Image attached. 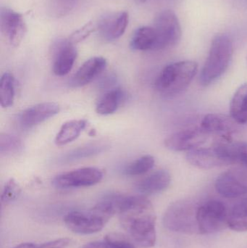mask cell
Instances as JSON below:
<instances>
[{"instance_id": "cell-1", "label": "cell", "mask_w": 247, "mask_h": 248, "mask_svg": "<svg viewBox=\"0 0 247 248\" xmlns=\"http://www.w3.org/2000/svg\"><path fill=\"white\" fill-rule=\"evenodd\" d=\"M116 211L123 228L139 246L150 248L156 243V216L153 205L144 195L117 194Z\"/></svg>"}, {"instance_id": "cell-2", "label": "cell", "mask_w": 247, "mask_h": 248, "mask_svg": "<svg viewBox=\"0 0 247 248\" xmlns=\"http://www.w3.org/2000/svg\"><path fill=\"white\" fill-rule=\"evenodd\" d=\"M115 214L113 205L104 198L89 211L68 213L64 222L75 234H92L102 231Z\"/></svg>"}, {"instance_id": "cell-3", "label": "cell", "mask_w": 247, "mask_h": 248, "mask_svg": "<svg viewBox=\"0 0 247 248\" xmlns=\"http://www.w3.org/2000/svg\"><path fill=\"white\" fill-rule=\"evenodd\" d=\"M197 71L198 64L194 61H179L170 64L157 78L155 89L165 97L176 95L189 85Z\"/></svg>"}, {"instance_id": "cell-4", "label": "cell", "mask_w": 247, "mask_h": 248, "mask_svg": "<svg viewBox=\"0 0 247 248\" xmlns=\"http://www.w3.org/2000/svg\"><path fill=\"white\" fill-rule=\"evenodd\" d=\"M233 52V43L227 35H217L213 39L200 76L202 86L207 87L223 76L230 65Z\"/></svg>"}, {"instance_id": "cell-5", "label": "cell", "mask_w": 247, "mask_h": 248, "mask_svg": "<svg viewBox=\"0 0 247 248\" xmlns=\"http://www.w3.org/2000/svg\"><path fill=\"white\" fill-rule=\"evenodd\" d=\"M199 206L190 201H176L168 206L164 214L162 223L167 230L181 234L199 233L197 211Z\"/></svg>"}, {"instance_id": "cell-6", "label": "cell", "mask_w": 247, "mask_h": 248, "mask_svg": "<svg viewBox=\"0 0 247 248\" xmlns=\"http://www.w3.org/2000/svg\"><path fill=\"white\" fill-rule=\"evenodd\" d=\"M229 214L226 205L218 201H209L197 211L199 234H212L229 227Z\"/></svg>"}, {"instance_id": "cell-7", "label": "cell", "mask_w": 247, "mask_h": 248, "mask_svg": "<svg viewBox=\"0 0 247 248\" xmlns=\"http://www.w3.org/2000/svg\"><path fill=\"white\" fill-rule=\"evenodd\" d=\"M156 36L155 51L175 46L181 38V24L176 15L171 10H164L155 17L153 26Z\"/></svg>"}, {"instance_id": "cell-8", "label": "cell", "mask_w": 247, "mask_h": 248, "mask_svg": "<svg viewBox=\"0 0 247 248\" xmlns=\"http://www.w3.org/2000/svg\"><path fill=\"white\" fill-rule=\"evenodd\" d=\"M103 179V173L97 168L86 167L55 176L52 184L59 189L88 187L100 183Z\"/></svg>"}, {"instance_id": "cell-9", "label": "cell", "mask_w": 247, "mask_h": 248, "mask_svg": "<svg viewBox=\"0 0 247 248\" xmlns=\"http://www.w3.org/2000/svg\"><path fill=\"white\" fill-rule=\"evenodd\" d=\"M187 161L193 166L201 169H211L225 165L232 164L226 155L223 144L215 147H199L187 153Z\"/></svg>"}, {"instance_id": "cell-10", "label": "cell", "mask_w": 247, "mask_h": 248, "mask_svg": "<svg viewBox=\"0 0 247 248\" xmlns=\"http://www.w3.org/2000/svg\"><path fill=\"white\" fill-rule=\"evenodd\" d=\"M0 29L4 39L15 47L20 45L27 32V26L23 16L8 7L1 8Z\"/></svg>"}, {"instance_id": "cell-11", "label": "cell", "mask_w": 247, "mask_h": 248, "mask_svg": "<svg viewBox=\"0 0 247 248\" xmlns=\"http://www.w3.org/2000/svg\"><path fill=\"white\" fill-rule=\"evenodd\" d=\"M208 138L209 134L201 128H190L168 136L164 144L172 151H190L201 147Z\"/></svg>"}, {"instance_id": "cell-12", "label": "cell", "mask_w": 247, "mask_h": 248, "mask_svg": "<svg viewBox=\"0 0 247 248\" xmlns=\"http://www.w3.org/2000/svg\"><path fill=\"white\" fill-rule=\"evenodd\" d=\"M216 191L226 198H237L247 195V174L239 170L222 173L215 184Z\"/></svg>"}, {"instance_id": "cell-13", "label": "cell", "mask_w": 247, "mask_h": 248, "mask_svg": "<svg viewBox=\"0 0 247 248\" xmlns=\"http://www.w3.org/2000/svg\"><path fill=\"white\" fill-rule=\"evenodd\" d=\"M78 52L73 43L68 40H59L52 49V69L58 77L69 74L76 61Z\"/></svg>"}, {"instance_id": "cell-14", "label": "cell", "mask_w": 247, "mask_h": 248, "mask_svg": "<svg viewBox=\"0 0 247 248\" xmlns=\"http://www.w3.org/2000/svg\"><path fill=\"white\" fill-rule=\"evenodd\" d=\"M129 20V13L126 12L108 13L99 20L97 30L105 40H117L124 34Z\"/></svg>"}, {"instance_id": "cell-15", "label": "cell", "mask_w": 247, "mask_h": 248, "mask_svg": "<svg viewBox=\"0 0 247 248\" xmlns=\"http://www.w3.org/2000/svg\"><path fill=\"white\" fill-rule=\"evenodd\" d=\"M60 110L58 103L47 102L28 108L19 115L18 122L24 128H30L46 122L58 114Z\"/></svg>"}, {"instance_id": "cell-16", "label": "cell", "mask_w": 247, "mask_h": 248, "mask_svg": "<svg viewBox=\"0 0 247 248\" xmlns=\"http://www.w3.org/2000/svg\"><path fill=\"white\" fill-rule=\"evenodd\" d=\"M107 67V61L102 57H94L86 61L73 76L69 85L73 88H79L89 84L100 75Z\"/></svg>"}, {"instance_id": "cell-17", "label": "cell", "mask_w": 247, "mask_h": 248, "mask_svg": "<svg viewBox=\"0 0 247 248\" xmlns=\"http://www.w3.org/2000/svg\"><path fill=\"white\" fill-rule=\"evenodd\" d=\"M238 124L232 116L229 117L226 115L211 113L204 116L200 128L209 135L218 134L229 140L231 135L237 129Z\"/></svg>"}, {"instance_id": "cell-18", "label": "cell", "mask_w": 247, "mask_h": 248, "mask_svg": "<svg viewBox=\"0 0 247 248\" xmlns=\"http://www.w3.org/2000/svg\"><path fill=\"white\" fill-rule=\"evenodd\" d=\"M171 182L169 172L165 169H160L138 182L136 189L144 195H155L165 191Z\"/></svg>"}, {"instance_id": "cell-19", "label": "cell", "mask_w": 247, "mask_h": 248, "mask_svg": "<svg viewBox=\"0 0 247 248\" xmlns=\"http://www.w3.org/2000/svg\"><path fill=\"white\" fill-rule=\"evenodd\" d=\"M126 96L124 90L120 87L109 90L100 99L96 107V112L102 116L113 114L121 106Z\"/></svg>"}, {"instance_id": "cell-20", "label": "cell", "mask_w": 247, "mask_h": 248, "mask_svg": "<svg viewBox=\"0 0 247 248\" xmlns=\"http://www.w3.org/2000/svg\"><path fill=\"white\" fill-rule=\"evenodd\" d=\"M87 125L88 122L85 119H74L65 122L57 134L55 144L58 146H64L73 142L79 137Z\"/></svg>"}, {"instance_id": "cell-21", "label": "cell", "mask_w": 247, "mask_h": 248, "mask_svg": "<svg viewBox=\"0 0 247 248\" xmlns=\"http://www.w3.org/2000/svg\"><path fill=\"white\" fill-rule=\"evenodd\" d=\"M156 36L155 30L151 26H142L133 33L130 46L133 50L155 51Z\"/></svg>"}, {"instance_id": "cell-22", "label": "cell", "mask_w": 247, "mask_h": 248, "mask_svg": "<svg viewBox=\"0 0 247 248\" xmlns=\"http://www.w3.org/2000/svg\"><path fill=\"white\" fill-rule=\"evenodd\" d=\"M231 116L239 124L247 123V83L235 93L230 106Z\"/></svg>"}, {"instance_id": "cell-23", "label": "cell", "mask_w": 247, "mask_h": 248, "mask_svg": "<svg viewBox=\"0 0 247 248\" xmlns=\"http://www.w3.org/2000/svg\"><path fill=\"white\" fill-rule=\"evenodd\" d=\"M229 227L235 232L247 231V198L235 204L229 211Z\"/></svg>"}, {"instance_id": "cell-24", "label": "cell", "mask_w": 247, "mask_h": 248, "mask_svg": "<svg viewBox=\"0 0 247 248\" xmlns=\"http://www.w3.org/2000/svg\"><path fill=\"white\" fill-rule=\"evenodd\" d=\"M108 148V146L104 144H95V145L78 147L62 156L59 160L62 163H71V162L88 158V157L101 154Z\"/></svg>"}, {"instance_id": "cell-25", "label": "cell", "mask_w": 247, "mask_h": 248, "mask_svg": "<svg viewBox=\"0 0 247 248\" xmlns=\"http://www.w3.org/2000/svg\"><path fill=\"white\" fill-rule=\"evenodd\" d=\"M15 95V82L13 74L4 73L0 80V103L3 108L13 106Z\"/></svg>"}, {"instance_id": "cell-26", "label": "cell", "mask_w": 247, "mask_h": 248, "mask_svg": "<svg viewBox=\"0 0 247 248\" xmlns=\"http://www.w3.org/2000/svg\"><path fill=\"white\" fill-rule=\"evenodd\" d=\"M155 163L154 157L146 155L129 163L124 169V173L130 176H141L152 170Z\"/></svg>"}, {"instance_id": "cell-27", "label": "cell", "mask_w": 247, "mask_h": 248, "mask_svg": "<svg viewBox=\"0 0 247 248\" xmlns=\"http://www.w3.org/2000/svg\"><path fill=\"white\" fill-rule=\"evenodd\" d=\"M23 149L22 140L18 137L8 134L0 136V153L1 155H13L21 153Z\"/></svg>"}, {"instance_id": "cell-28", "label": "cell", "mask_w": 247, "mask_h": 248, "mask_svg": "<svg viewBox=\"0 0 247 248\" xmlns=\"http://www.w3.org/2000/svg\"><path fill=\"white\" fill-rule=\"evenodd\" d=\"M21 194V187L14 179H10L3 188L1 195V202L2 204H10L18 199Z\"/></svg>"}, {"instance_id": "cell-29", "label": "cell", "mask_w": 247, "mask_h": 248, "mask_svg": "<svg viewBox=\"0 0 247 248\" xmlns=\"http://www.w3.org/2000/svg\"><path fill=\"white\" fill-rule=\"evenodd\" d=\"M78 0H51V8L58 17L67 16L75 7Z\"/></svg>"}, {"instance_id": "cell-30", "label": "cell", "mask_w": 247, "mask_h": 248, "mask_svg": "<svg viewBox=\"0 0 247 248\" xmlns=\"http://www.w3.org/2000/svg\"><path fill=\"white\" fill-rule=\"evenodd\" d=\"M230 146L234 163L245 165L247 168V143H231Z\"/></svg>"}, {"instance_id": "cell-31", "label": "cell", "mask_w": 247, "mask_h": 248, "mask_svg": "<svg viewBox=\"0 0 247 248\" xmlns=\"http://www.w3.org/2000/svg\"><path fill=\"white\" fill-rule=\"evenodd\" d=\"M105 239L110 244V248H136L129 240L118 234H109Z\"/></svg>"}, {"instance_id": "cell-32", "label": "cell", "mask_w": 247, "mask_h": 248, "mask_svg": "<svg viewBox=\"0 0 247 248\" xmlns=\"http://www.w3.org/2000/svg\"><path fill=\"white\" fill-rule=\"evenodd\" d=\"M93 30H94V27H93L92 23H88V24L83 26L79 30L73 33L69 40L75 45V44L78 43V42L87 39L91 34Z\"/></svg>"}, {"instance_id": "cell-33", "label": "cell", "mask_w": 247, "mask_h": 248, "mask_svg": "<svg viewBox=\"0 0 247 248\" xmlns=\"http://www.w3.org/2000/svg\"><path fill=\"white\" fill-rule=\"evenodd\" d=\"M71 240L68 238H60L53 241L44 243L37 248H68L71 245Z\"/></svg>"}, {"instance_id": "cell-34", "label": "cell", "mask_w": 247, "mask_h": 248, "mask_svg": "<svg viewBox=\"0 0 247 248\" xmlns=\"http://www.w3.org/2000/svg\"><path fill=\"white\" fill-rule=\"evenodd\" d=\"M83 248H110V246L107 240L104 239L102 241L91 242L85 245Z\"/></svg>"}, {"instance_id": "cell-35", "label": "cell", "mask_w": 247, "mask_h": 248, "mask_svg": "<svg viewBox=\"0 0 247 248\" xmlns=\"http://www.w3.org/2000/svg\"><path fill=\"white\" fill-rule=\"evenodd\" d=\"M13 248H37V246L33 243H21V244L18 245L16 247Z\"/></svg>"}, {"instance_id": "cell-36", "label": "cell", "mask_w": 247, "mask_h": 248, "mask_svg": "<svg viewBox=\"0 0 247 248\" xmlns=\"http://www.w3.org/2000/svg\"><path fill=\"white\" fill-rule=\"evenodd\" d=\"M138 1H140V2H145L146 0H138Z\"/></svg>"}]
</instances>
